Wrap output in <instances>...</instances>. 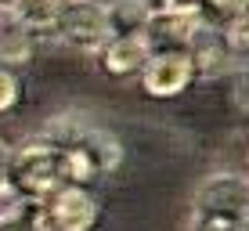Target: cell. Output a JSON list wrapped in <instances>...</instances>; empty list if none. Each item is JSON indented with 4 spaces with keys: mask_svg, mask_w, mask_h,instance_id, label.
Here are the masks:
<instances>
[{
    "mask_svg": "<svg viewBox=\"0 0 249 231\" xmlns=\"http://www.w3.org/2000/svg\"><path fill=\"white\" fill-rule=\"evenodd\" d=\"M246 159H249V152H246Z\"/></svg>",
    "mask_w": 249,
    "mask_h": 231,
    "instance_id": "ac0fdd59",
    "label": "cell"
},
{
    "mask_svg": "<svg viewBox=\"0 0 249 231\" xmlns=\"http://www.w3.org/2000/svg\"><path fill=\"white\" fill-rule=\"evenodd\" d=\"M246 231H249V220H246Z\"/></svg>",
    "mask_w": 249,
    "mask_h": 231,
    "instance_id": "e0dca14e",
    "label": "cell"
},
{
    "mask_svg": "<svg viewBox=\"0 0 249 231\" xmlns=\"http://www.w3.org/2000/svg\"><path fill=\"white\" fill-rule=\"evenodd\" d=\"M90 4H105V7H112V4H119V0H90Z\"/></svg>",
    "mask_w": 249,
    "mask_h": 231,
    "instance_id": "9a60e30c",
    "label": "cell"
},
{
    "mask_svg": "<svg viewBox=\"0 0 249 231\" xmlns=\"http://www.w3.org/2000/svg\"><path fill=\"white\" fill-rule=\"evenodd\" d=\"M94 220H98V202L80 184H69L54 192L51 206L44 210L40 231H87Z\"/></svg>",
    "mask_w": 249,
    "mask_h": 231,
    "instance_id": "277c9868",
    "label": "cell"
},
{
    "mask_svg": "<svg viewBox=\"0 0 249 231\" xmlns=\"http://www.w3.org/2000/svg\"><path fill=\"white\" fill-rule=\"evenodd\" d=\"M148 58H152V40L144 33H123L105 51V69L112 76H126L134 69H144Z\"/></svg>",
    "mask_w": 249,
    "mask_h": 231,
    "instance_id": "8992f818",
    "label": "cell"
},
{
    "mask_svg": "<svg viewBox=\"0 0 249 231\" xmlns=\"http://www.w3.org/2000/svg\"><path fill=\"white\" fill-rule=\"evenodd\" d=\"M11 174L25 192L47 195L62 181H69V144H47L33 141L11 159Z\"/></svg>",
    "mask_w": 249,
    "mask_h": 231,
    "instance_id": "6da1fadb",
    "label": "cell"
},
{
    "mask_svg": "<svg viewBox=\"0 0 249 231\" xmlns=\"http://www.w3.org/2000/svg\"><path fill=\"white\" fill-rule=\"evenodd\" d=\"M58 29H62L65 44H72L80 51H98V47H105L108 36H112V11H108L105 4L80 0V4H72V7L62 11Z\"/></svg>",
    "mask_w": 249,
    "mask_h": 231,
    "instance_id": "7a4b0ae2",
    "label": "cell"
},
{
    "mask_svg": "<svg viewBox=\"0 0 249 231\" xmlns=\"http://www.w3.org/2000/svg\"><path fill=\"white\" fill-rule=\"evenodd\" d=\"M202 15L195 7H156L148 11V22H144V36L152 44H162V47H181V44H192L195 36L202 33Z\"/></svg>",
    "mask_w": 249,
    "mask_h": 231,
    "instance_id": "5b68a950",
    "label": "cell"
},
{
    "mask_svg": "<svg viewBox=\"0 0 249 231\" xmlns=\"http://www.w3.org/2000/svg\"><path fill=\"white\" fill-rule=\"evenodd\" d=\"M195 76V58L192 51H181V47H162L148 58L144 65V90L152 98H174L181 94Z\"/></svg>",
    "mask_w": 249,
    "mask_h": 231,
    "instance_id": "3957f363",
    "label": "cell"
},
{
    "mask_svg": "<svg viewBox=\"0 0 249 231\" xmlns=\"http://www.w3.org/2000/svg\"><path fill=\"white\" fill-rule=\"evenodd\" d=\"M29 54V25L15 4H0V62H22Z\"/></svg>",
    "mask_w": 249,
    "mask_h": 231,
    "instance_id": "52a82bcc",
    "label": "cell"
},
{
    "mask_svg": "<svg viewBox=\"0 0 249 231\" xmlns=\"http://www.w3.org/2000/svg\"><path fill=\"white\" fill-rule=\"evenodd\" d=\"M0 4H11V0H0Z\"/></svg>",
    "mask_w": 249,
    "mask_h": 231,
    "instance_id": "2e32d148",
    "label": "cell"
},
{
    "mask_svg": "<svg viewBox=\"0 0 249 231\" xmlns=\"http://www.w3.org/2000/svg\"><path fill=\"white\" fill-rule=\"evenodd\" d=\"M7 170V148H4V141H0V174Z\"/></svg>",
    "mask_w": 249,
    "mask_h": 231,
    "instance_id": "5bb4252c",
    "label": "cell"
},
{
    "mask_svg": "<svg viewBox=\"0 0 249 231\" xmlns=\"http://www.w3.org/2000/svg\"><path fill=\"white\" fill-rule=\"evenodd\" d=\"M224 44H228V54L238 58V62H249V11L242 18H235L224 29Z\"/></svg>",
    "mask_w": 249,
    "mask_h": 231,
    "instance_id": "30bf717a",
    "label": "cell"
},
{
    "mask_svg": "<svg viewBox=\"0 0 249 231\" xmlns=\"http://www.w3.org/2000/svg\"><path fill=\"white\" fill-rule=\"evenodd\" d=\"M15 11L25 18V25L29 29H47V25H58V18H62V0H11Z\"/></svg>",
    "mask_w": 249,
    "mask_h": 231,
    "instance_id": "ba28073f",
    "label": "cell"
},
{
    "mask_svg": "<svg viewBox=\"0 0 249 231\" xmlns=\"http://www.w3.org/2000/svg\"><path fill=\"white\" fill-rule=\"evenodd\" d=\"M246 4H249V0H202L199 15H202L206 25H220V29H228L235 18L246 15Z\"/></svg>",
    "mask_w": 249,
    "mask_h": 231,
    "instance_id": "9c48e42d",
    "label": "cell"
},
{
    "mask_svg": "<svg viewBox=\"0 0 249 231\" xmlns=\"http://www.w3.org/2000/svg\"><path fill=\"white\" fill-rule=\"evenodd\" d=\"M162 4H166V7H195V11H199L202 0H162Z\"/></svg>",
    "mask_w": 249,
    "mask_h": 231,
    "instance_id": "4fadbf2b",
    "label": "cell"
},
{
    "mask_svg": "<svg viewBox=\"0 0 249 231\" xmlns=\"http://www.w3.org/2000/svg\"><path fill=\"white\" fill-rule=\"evenodd\" d=\"M15 98H18V83H15V76H11V72L0 69V112L15 105Z\"/></svg>",
    "mask_w": 249,
    "mask_h": 231,
    "instance_id": "7c38bea8",
    "label": "cell"
},
{
    "mask_svg": "<svg viewBox=\"0 0 249 231\" xmlns=\"http://www.w3.org/2000/svg\"><path fill=\"white\" fill-rule=\"evenodd\" d=\"M22 210V195L18 188H15L11 181H0V224H7V220H15Z\"/></svg>",
    "mask_w": 249,
    "mask_h": 231,
    "instance_id": "8fae6325",
    "label": "cell"
}]
</instances>
